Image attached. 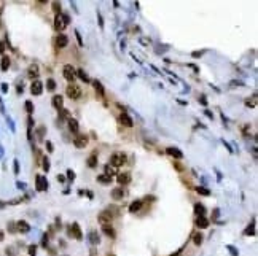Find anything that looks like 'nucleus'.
<instances>
[{"mask_svg": "<svg viewBox=\"0 0 258 256\" xmlns=\"http://www.w3.org/2000/svg\"><path fill=\"white\" fill-rule=\"evenodd\" d=\"M126 162V154L123 153H115L110 156V165L112 167H121Z\"/></svg>", "mask_w": 258, "mask_h": 256, "instance_id": "1", "label": "nucleus"}, {"mask_svg": "<svg viewBox=\"0 0 258 256\" xmlns=\"http://www.w3.org/2000/svg\"><path fill=\"white\" fill-rule=\"evenodd\" d=\"M67 96H69L70 99H78V97L81 96V88H80L78 84H75V83L69 84L67 86Z\"/></svg>", "mask_w": 258, "mask_h": 256, "instance_id": "2", "label": "nucleus"}, {"mask_svg": "<svg viewBox=\"0 0 258 256\" xmlns=\"http://www.w3.org/2000/svg\"><path fill=\"white\" fill-rule=\"evenodd\" d=\"M35 188H37V191H46V189H48V181H46V178L41 177V175H37Z\"/></svg>", "mask_w": 258, "mask_h": 256, "instance_id": "3", "label": "nucleus"}, {"mask_svg": "<svg viewBox=\"0 0 258 256\" xmlns=\"http://www.w3.org/2000/svg\"><path fill=\"white\" fill-rule=\"evenodd\" d=\"M30 91L34 96H40L41 92H43V83L40 81V80H34L30 84Z\"/></svg>", "mask_w": 258, "mask_h": 256, "instance_id": "4", "label": "nucleus"}, {"mask_svg": "<svg viewBox=\"0 0 258 256\" xmlns=\"http://www.w3.org/2000/svg\"><path fill=\"white\" fill-rule=\"evenodd\" d=\"M97 220H99V223H102V226H104V224H107V223H110L112 220H113V215L110 213V210H104V212L99 213Z\"/></svg>", "mask_w": 258, "mask_h": 256, "instance_id": "5", "label": "nucleus"}, {"mask_svg": "<svg viewBox=\"0 0 258 256\" xmlns=\"http://www.w3.org/2000/svg\"><path fill=\"white\" fill-rule=\"evenodd\" d=\"M62 75H64V78H66L67 81L73 83V80H75V72H73L72 65H64V72H62Z\"/></svg>", "mask_w": 258, "mask_h": 256, "instance_id": "6", "label": "nucleus"}, {"mask_svg": "<svg viewBox=\"0 0 258 256\" xmlns=\"http://www.w3.org/2000/svg\"><path fill=\"white\" fill-rule=\"evenodd\" d=\"M73 143H75V147H77V148H85L86 145H88V137H86V135H83V134H78V135L75 137Z\"/></svg>", "mask_w": 258, "mask_h": 256, "instance_id": "7", "label": "nucleus"}, {"mask_svg": "<svg viewBox=\"0 0 258 256\" xmlns=\"http://www.w3.org/2000/svg\"><path fill=\"white\" fill-rule=\"evenodd\" d=\"M66 21H64V16L62 14H56L54 18V29L56 30H64L66 29Z\"/></svg>", "mask_w": 258, "mask_h": 256, "instance_id": "8", "label": "nucleus"}, {"mask_svg": "<svg viewBox=\"0 0 258 256\" xmlns=\"http://www.w3.org/2000/svg\"><path fill=\"white\" fill-rule=\"evenodd\" d=\"M166 153L169 154V156H172L174 159H182L183 157V153L179 150V148H174V147H169L166 148Z\"/></svg>", "mask_w": 258, "mask_h": 256, "instance_id": "9", "label": "nucleus"}, {"mask_svg": "<svg viewBox=\"0 0 258 256\" xmlns=\"http://www.w3.org/2000/svg\"><path fill=\"white\" fill-rule=\"evenodd\" d=\"M120 121H121V124H123V126H126V127H132V118L129 115H127V113H121L120 115Z\"/></svg>", "mask_w": 258, "mask_h": 256, "instance_id": "10", "label": "nucleus"}, {"mask_svg": "<svg viewBox=\"0 0 258 256\" xmlns=\"http://www.w3.org/2000/svg\"><path fill=\"white\" fill-rule=\"evenodd\" d=\"M70 234H73V237L75 239H78V240H81L83 239V234H81V229H80V226H78V223H73L72 226H70Z\"/></svg>", "mask_w": 258, "mask_h": 256, "instance_id": "11", "label": "nucleus"}, {"mask_svg": "<svg viewBox=\"0 0 258 256\" xmlns=\"http://www.w3.org/2000/svg\"><path fill=\"white\" fill-rule=\"evenodd\" d=\"M16 229H18V232H21V234H27V232L30 231V226H29L26 221H18L16 223Z\"/></svg>", "mask_w": 258, "mask_h": 256, "instance_id": "12", "label": "nucleus"}, {"mask_svg": "<svg viewBox=\"0 0 258 256\" xmlns=\"http://www.w3.org/2000/svg\"><path fill=\"white\" fill-rule=\"evenodd\" d=\"M67 43H69V38H67V35L59 34L58 38H56V45H58L59 48H64V46H67Z\"/></svg>", "mask_w": 258, "mask_h": 256, "instance_id": "13", "label": "nucleus"}, {"mask_svg": "<svg viewBox=\"0 0 258 256\" xmlns=\"http://www.w3.org/2000/svg\"><path fill=\"white\" fill-rule=\"evenodd\" d=\"M118 183L120 184H127L129 183V181H131V174H129V172H124V174H120L118 175Z\"/></svg>", "mask_w": 258, "mask_h": 256, "instance_id": "14", "label": "nucleus"}, {"mask_svg": "<svg viewBox=\"0 0 258 256\" xmlns=\"http://www.w3.org/2000/svg\"><path fill=\"white\" fill-rule=\"evenodd\" d=\"M123 197H124L123 188H115V189H112V199H115V201H121Z\"/></svg>", "mask_w": 258, "mask_h": 256, "instance_id": "15", "label": "nucleus"}, {"mask_svg": "<svg viewBox=\"0 0 258 256\" xmlns=\"http://www.w3.org/2000/svg\"><path fill=\"white\" fill-rule=\"evenodd\" d=\"M38 73H40V70H38V67H37V65H30V67H29V70H27L29 78L37 80V78H38Z\"/></svg>", "mask_w": 258, "mask_h": 256, "instance_id": "16", "label": "nucleus"}, {"mask_svg": "<svg viewBox=\"0 0 258 256\" xmlns=\"http://www.w3.org/2000/svg\"><path fill=\"white\" fill-rule=\"evenodd\" d=\"M51 103H53V107H54V108L62 110V105H64V99H62V96H54V97H53V100H51Z\"/></svg>", "mask_w": 258, "mask_h": 256, "instance_id": "17", "label": "nucleus"}, {"mask_svg": "<svg viewBox=\"0 0 258 256\" xmlns=\"http://www.w3.org/2000/svg\"><path fill=\"white\" fill-rule=\"evenodd\" d=\"M99 242H100V237L97 234V231H91L89 232V243L91 245H99Z\"/></svg>", "mask_w": 258, "mask_h": 256, "instance_id": "18", "label": "nucleus"}, {"mask_svg": "<svg viewBox=\"0 0 258 256\" xmlns=\"http://www.w3.org/2000/svg\"><path fill=\"white\" fill-rule=\"evenodd\" d=\"M196 226L199 229H206L207 226H209V220L206 218V216H198V220H196Z\"/></svg>", "mask_w": 258, "mask_h": 256, "instance_id": "19", "label": "nucleus"}, {"mask_svg": "<svg viewBox=\"0 0 258 256\" xmlns=\"http://www.w3.org/2000/svg\"><path fill=\"white\" fill-rule=\"evenodd\" d=\"M69 129H70V132L72 134H77V135H78V123H77L75 120H72V118H70L69 120Z\"/></svg>", "mask_w": 258, "mask_h": 256, "instance_id": "20", "label": "nucleus"}, {"mask_svg": "<svg viewBox=\"0 0 258 256\" xmlns=\"http://www.w3.org/2000/svg\"><path fill=\"white\" fill-rule=\"evenodd\" d=\"M86 164H88V167H91V169L97 167V156L96 154H91V156L88 157V161H86Z\"/></svg>", "mask_w": 258, "mask_h": 256, "instance_id": "21", "label": "nucleus"}, {"mask_svg": "<svg viewBox=\"0 0 258 256\" xmlns=\"http://www.w3.org/2000/svg\"><path fill=\"white\" fill-rule=\"evenodd\" d=\"M102 231H104V234H105V236H108V237H115V231H113V228H112V226L104 224V226H102Z\"/></svg>", "mask_w": 258, "mask_h": 256, "instance_id": "22", "label": "nucleus"}, {"mask_svg": "<svg viewBox=\"0 0 258 256\" xmlns=\"http://www.w3.org/2000/svg\"><path fill=\"white\" fill-rule=\"evenodd\" d=\"M194 213H196L198 216H204V213H206L204 205L202 204H194Z\"/></svg>", "mask_w": 258, "mask_h": 256, "instance_id": "23", "label": "nucleus"}, {"mask_svg": "<svg viewBox=\"0 0 258 256\" xmlns=\"http://www.w3.org/2000/svg\"><path fill=\"white\" fill-rule=\"evenodd\" d=\"M97 181H99V183H102V184H110L112 183V177H108V175H99V177H97Z\"/></svg>", "mask_w": 258, "mask_h": 256, "instance_id": "24", "label": "nucleus"}, {"mask_svg": "<svg viewBox=\"0 0 258 256\" xmlns=\"http://www.w3.org/2000/svg\"><path fill=\"white\" fill-rule=\"evenodd\" d=\"M140 208H142V201H134L129 207V212H139Z\"/></svg>", "mask_w": 258, "mask_h": 256, "instance_id": "25", "label": "nucleus"}, {"mask_svg": "<svg viewBox=\"0 0 258 256\" xmlns=\"http://www.w3.org/2000/svg\"><path fill=\"white\" fill-rule=\"evenodd\" d=\"M77 75H78V76H80V78H81L85 83H89V81H91V80H89V76L86 75V72L83 70V68H78V70H77Z\"/></svg>", "mask_w": 258, "mask_h": 256, "instance_id": "26", "label": "nucleus"}, {"mask_svg": "<svg viewBox=\"0 0 258 256\" xmlns=\"http://www.w3.org/2000/svg\"><path fill=\"white\" fill-rule=\"evenodd\" d=\"M93 86H94V89H96V92L99 94V96H104V92H105V91H104V86L100 84L97 80H96V81H93Z\"/></svg>", "mask_w": 258, "mask_h": 256, "instance_id": "27", "label": "nucleus"}, {"mask_svg": "<svg viewBox=\"0 0 258 256\" xmlns=\"http://www.w3.org/2000/svg\"><path fill=\"white\" fill-rule=\"evenodd\" d=\"M0 65H2V70L7 72L8 67H10V59H8L7 56H3V57H2V62H0Z\"/></svg>", "mask_w": 258, "mask_h": 256, "instance_id": "28", "label": "nucleus"}, {"mask_svg": "<svg viewBox=\"0 0 258 256\" xmlns=\"http://www.w3.org/2000/svg\"><path fill=\"white\" fill-rule=\"evenodd\" d=\"M193 242H194V245H201V242H202V236H201L199 232H196V234H194V237H193Z\"/></svg>", "mask_w": 258, "mask_h": 256, "instance_id": "29", "label": "nucleus"}, {"mask_svg": "<svg viewBox=\"0 0 258 256\" xmlns=\"http://www.w3.org/2000/svg\"><path fill=\"white\" fill-rule=\"evenodd\" d=\"M196 191L199 193L201 196H209V194H210V191H209V189H207V188H202V186H198V189H196Z\"/></svg>", "mask_w": 258, "mask_h": 256, "instance_id": "30", "label": "nucleus"}, {"mask_svg": "<svg viewBox=\"0 0 258 256\" xmlns=\"http://www.w3.org/2000/svg\"><path fill=\"white\" fill-rule=\"evenodd\" d=\"M253 224H255V221L252 223V226H249V228L245 229V236H253L255 234V226Z\"/></svg>", "mask_w": 258, "mask_h": 256, "instance_id": "31", "label": "nucleus"}, {"mask_svg": "<svg viewBox=\"0 0 258 256\" xmlns=\"http://www.w3.org/2000/svg\"><path fill=\"white\" fill-rule=\"evenodd\" d=\"M46 88H48L49 91H54V89H56V83H54V80H46Z\"/></svg>", "mask_w": 258, "mask_h": 256, "instance_id": "32", "label": "nucleus"}, {"mask_svg": "<svg viewBox=\"0 0 258 256\" xmlns=\"http://www.w3.org/2000/svg\"><path fill=\"white\" fill-rule=\"evenodd\" d=\"M51 7H53V11H54L56 14H59V13H61V3H59V2H53V5H51Z\"/></svg>", "mask_w": 258, "mask_h": 256, "instance_id": "33", "label": "nucleus"}, {"mask_svg": "<svg viewBox=\"0 0 258 256\" xmlns=\"http://www.w3.org/2000/svg\"><path fill=\"white\" fill-rule=\"evenodd\" d=\"M26 110H27V113H29V115H30V113L34 111V103H32L30 100H27V102H26Z\"/></svg>", "mask_w": 258, "mask_h": 256, "instance_id": "34", "label": "nucleus"}, {"mask_svg": "<svg viewBox=\"0 0 258 256\" xmlns=\"http://www.w3.org/2000/svg\"><path fill=\"white\" fill-rule=\"evenodd\" d=\"M43 169H45L46 172L49 170V159H48V156L43 157Z\"/></svg>", "mask_w": 258, "mask_h": 256, "instance_id": "35", "label": "nucleus"}, {"mask_svg": "<svg viewBox=\"0 0 258 256\" xmlns=\"http://www.w3.org/2000/svg\"><path fill=\"white\" fill-rule=\"evenodd\" d=\"M67 178H69L70 181L75 180V172H73V170H67Z\"/></svg>", "mask_w": 258, "mask_h": 256, "instance_id": "36", "label": "nucleus"}, {"mask_svg": "<svg viewBox=\"0 0 258 256\" xmlns=\"http://www.w3.org/2000/svg\"><path fill=\"white\" fill-rule=\"evenodd\" d=\"M35 253H37V247H35V245L29 247V255H30V256H35Z\"/></svg>", "mask_w": 258, "mask_h": 256, "instance_id": "37", "label": "nucleus"}, {"mask_svg": "<svg viewBox=\"0 0 258 256\" xmlns=\"http://www.w3.org/2000/svg\"><path fill=\"white\" fill-rule=\"evenodd\" d=\"M69 118V111L67 110H61V120H67Z\"/></svg>", "mask_w": 258, "mask_h": 256, "instance_id": "38", "label": "nucleus"}, {"mask_svg": "<svg viewBox=\"0 0 258 256\" xmlns=\"http://www.w3.org/2000/svg\"><path fill=\"white\" fill-rule=\"evenodd\" d=\"M226 248L231 251V255H233V256H238V255H239V253H238V250H236V248H233V247H231V245H228Z\"/></svg>", "mask_w": 258, "mask_h": 256, "instance_id": "39", "label": "nucleus"}, {"mask_svg": "<svg viewBox=\"0 0 258 256\" xmlns=\"http://www.w3.org/2000/svg\"><path fill=\"white\" fill-rule=\"evenodd\" d=\"M13 167H14V174H19V162H18L16 159H14V162H13Z\"/></svg>", "mask_w": 258, "mask_h": 256, "instance_id": "40", "label": "nucleus"}, {"mask_svg": "<svg viewBox=\"0 0 258 256\" xmlns=\"http://www.w3.org/2000/svg\"><path fill=\"white\" fill-rule=\"evenodd\" d=\"M245 105H247V107H250V108H253V107H255V100H250V99H249V100H245Z\"/></svg>", "mask_w": 258, "mask_h": 256, "instance_id": "41", "label": "nucleus"}, {"mask_svg": "<svg viewBox=\"0 0 258 256\" xmlns=\"http://www.w3.org/2000/svg\"><path fill=\"white\" fill-rule=\"evenodd\" d=\"M43 134H45V127H38V138H41Z\"/></svg>", "mask_w": 258, "mask_h": 256, "instance_id": "42", "label": "nucleus"}, {"mask_svg": "<svg viewBox=\"0 0 258 256\" xmlns=\"http://www.w3.org/2000/svg\"><path fill=\"white\" fill-rule=\"evenodd\" d=\"M7 123L10 124V127H11V130H14V124H13V121H11V118L10 116H7Z\"/></svg>", "mask_w": 258, "mask_h": 256, "instance_id": "43", "label": "nucleus"}, {"mask_svg": "<svg viewBox=\"0 0 258 256\" xmlns=\"http://www.w3.org/2000/svg\"><path fill=\"white\" fill-rule=\"evenodd\" d=\"M3 53H5V43L0 41V54H3Z\"/></svg>", "mask_w": 258, "mask_h": 256, "instance_id": "44", "label": "nucleus"}, {"mask_svg": "<svg viewBox=\"0 0 258 256\" xmlns=\"http://www.w3.org/2000/svg\"><path fill=\"white\" fill-rule=\"evenodd\" d=\"M58 181L59 183H64V181H66V177H64V175H58Z\"/></svg>", "mask_w": 258, "mask_h": 256, "instance_id": "45", "label": "nucleus"}, {"mask_svg": "<svg viewBox=\"0 0 258 256\" xmlns=\"http://www.w3.org/2000/svg\"><path fill=\"white\" fill-rule=\"evenodd\" d=\"M46 150H48L49 153L53 151V145H51V142H46Z\"/></svg>", "mask_w": 258, "mask_h": 256, "instance_id": "46", "label": "nucleus"}, {"mask_svg": "<svg viewBox=\"0 0 258 256\" xmlns=\"http://www.w3.org/2000/svg\"><path fill=\"white\" fill-rule=\"evenodd\" d=\"M2 91H3V92L8 91V84H7V83H3V84H2Z\"/></svg>", "mask_w": 258, "mask_h": 256, "instance_id": "47", "label": "nucleus"}, {"mask_svg": "<svg viewBox=\"0 0 258 256\" xmlns=\"http://www.w3.org/2000/svg\"><path fill=\"white\" fill-rule=\"evenodd\" d=\"M75 35H77V38H78V43H80V45H83V40H81V37H80V34H78V32H75Z\"/></svg>", "mask_w": 258, "mask_h": 256, "instance_id": "48", "label": "nucleus"}, {"mask_svg": "<svg viewBox=\"0 0 258 256\" xmlns=\"http://www.w3.org/2000/svg\"><path fill=\"white\" fill-rule=\"evenodd\" d=\"M199 56H201L199 51H194V53H193V57H199Z\"/></svg>", "mask_w": 258, "mask_h": 256, "instance_id": "49", "label": "nucleus"}, {"mask_svg": "<svg viewBox=\"0 0 258 256\" xmlns=\"http://www.w3.org/2000/svg\"><path fill=\"white\" fill-rule=\"evenodd\" d=\"M204 113H206V115H207V116H209V118H213V115H212V113H210V111H209V110H206V111H204Z\"/></svg>", "mask_w": 258, "mask_h": 256, "instance_id": "50", "label": "nucleus"}, {"mask_svg": "<svg viewBox=\"0 0 258 256\" xmlns=\"http://www.w3.org/2000/svg\"><path fill=\"white\" fill-rule=\"evenodd\" d=\"M201 102H202V105H207V102H206V97H204V96L201 97Z\"/></svg>", "mask_w": 258, "mask_h": 256, "instance_id": "51", "label": "nucleus"}, {"mask_svg": "<svg viewBox=\"0 0 258 256\" xmlns=\"http://www.w3.org/2000/svg\"><path fill=\"white\" fill-rule=\"evenodd\" d=\"M0 240H3V232L0 231Z\"/></svg>", "mask_w": 258, "mask_h": 256, "instance_id": "52", "label": "nucleus"}, {"mask_svg": "<svg viewBox=\"0 0 258 256\" xmlns=\"http://www.w3.org/2000/svg\"><path fill=\"white\" fill-rule=\"evenodd\" d=\"M0 110H2V111H3V107H2V99H0Z\"/></svg>", "mask_w": 258, "mask_h": 256, "instance_id": "53", "label": "nucleus"}, {"mask_svg": "<svg viewBox=\"0 0 258 256\" xmlns=\"http://www.w3.org/2000/svg\"><path fill=\"white\" fill-rule=\"evenodd\" d=\"M2 154H3V150H2V147H0V157H2Z\"/></svg>", "mask_w": 258, "mask_h": 256, "instance_id": "54", "label": "nucleus"}, {"mask_svg": "<svg viewBox=\"0 0 258 256\" xmlns=\"http://www.w3.org/2000/svg\"><path fill=\"white\" fill-rule=\"evenodd\" d=\"M108 256H113V255H108Z\"/></svg>", "mask_w": 258, "mask_h": 256, "instance_id": "55", "label": "nucleus"}]
</instances>
